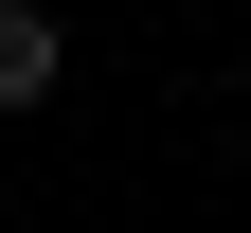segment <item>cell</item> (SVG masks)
<instances>
[{
  "instance_id": "6da1fadb",
  "label": "cell",
  "mask_w": 251,
  "mask_h": 233,
  "mask_svg": "<svg viewBox=\"0 0 251 233\" xmlns=\"http://www.w3.org/2000/svg\"><path fill=\"white\" fill-rule=\"evenodd\" d=\"M54 72H72V36H54V0H0V108H36Z\"/></svg>"
}]
</instances>
